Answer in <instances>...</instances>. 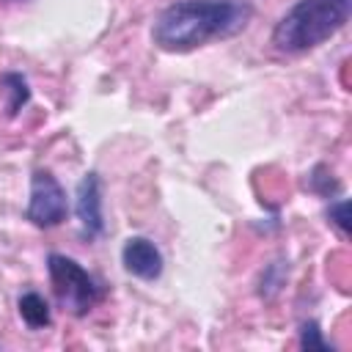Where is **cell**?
<instances>
[{"instance_id": "obj_7", "label": "cell", "mask_w": 352, "mask_h": 352, "mask_svg": "<svg viewBox=\"0 0 352 352\" xmlns=\"http://www.w3.org/2000/svg\"><path fill=\"white\" fill-rule=\"evenodd\" d=\"M0 88L8 96L6 99V116L8 118L19 116V110L30 102V85H28L25 74H19V72H3L0 74Z\"/></svg>"}, {"instance_id": "obj_11", "label": "cell", "mask_w": 352, "mask_h": 352, "mask_svg": "<svg viewBox=\"0 0 352 352\" xmlns=\"http://www.w3.org/2000/svg\"><path fill=\"white\" fill-rule=\"evenodd\" d=\"M308 187L314 190V192H319V195H324V198H330V192H338V182L333 179V173L324 168V165H316L314 168V173H311V179H308Z\"/></svg>"}, {"instance_id": "obj_1", "label": "cell", "mask_w": 352, "mask_h": 352, "mask_svg": "<svg viewBox=\"0 0 352 352\" xmlns=\"http://www.w3.org/2000/svg\"><path fill=\"white\" fill-rule=\"evenodd\" d=\"M250 16V0H173L157 14L151 41L165 52H190L242 33Z\"/></svg>"}, {"instance_id": "obj_4", "label": "cell", "mask_w": 352, "mask_h": 352, "mask_svg": "<svg viewBox=\"0 0 352 352\" xmlns=\"http://www.w3.org/2000/svg\"><path fill=\"white\" fill-rule=\"evenodd\" d=\"M66 214H69V198H66V190L60 187V182L44 168L33 170L25 217L36 228H55L66 220Z\"/></svg>"}, {"instance_id": "obj_10", "label": "cell", "mask_w": 352, "mask_h": 352, "mask_svg": "<svg viewBox=\"0 0 352 352\" xmlns=\"http://www.w3.org/2000/svg\"><path fill=\"white\" fill-rule=\"evenodd\" d=\"M300 346L302 349H319V352H324V349H330L333 352V344H327L324 341V336H322V330H319V322H302L300 324Z\"/></svg>"}, {"instance_id": "obj_9", "label": "cell", "mask_w": 352, "mask_h": 352, "mask_svg": "<svg viewBox=\"0 0 352 352\" xmlns=\"http://www.w3.org/2000/svg\"><path fill=\"white\" fill-rule=\"evenodd\" d=\"M286 272H289V264L286 261H272L264 267L261 278H258V294L264 300H272L280 289H283V280H286Z\"/></svg>"}, {"instance_id": "obj_13", "label": "cell", "mask_w": 352, "mask_h": 352, "mask_svg": "<svg viewBox=\"0 0 352 352\" xmlns=\"http://www.w3.org/2000/svg\"><path fill=\"white\" fill-rule=\"evenodd\" d=\"M8 3H22V0H8Z\"/></svg>"}, {"instance_id": "obj_5", "label": "cell", "mask_w": 352, "mask_h": 352, "mask_svg": "<svg viewBox=\"0 0 352 352\" xmlns=\"http://www.w3.org/2000/svg\"><path fill=\"white\" fill-rule=\"evenodd\" d=\"M74 212L80 220V236L94 242L104 234V212H102V179L96 170H88L77 182L74 192Z\"/></svg>"}, {"instance_id": "obj_6", "label": "cell", "mask_w": 352, "mask_h": 352, "mask_svg": "<svg viewBox=\"0 0 352 352\" xmlns=\"http://www.w3.org/2000/svg\"><path fill=\"white\" fill-rule=\"evenodd\" d=\"M121 264L129 275L140 280H157L162 275L165 258L148 236H129L121 248Z\"/></svg>"}, {"instance_id": "obj_8", "label": "cell", "mask_w": 352, "mask_h": 352, "mask_svg": "<svg viewBox=\"0 0 352 352\" xmlns=\"http://www.w3.org/2000/svg\"><path fill=\"white\" fill-rule=\"evenodd\" d=\"M16 311H19L22 322H25L30 330H41V327H47V324L52 322L50 305H47V300H44L38 292H25V294H19Z\"/></svg>"}, {"instance_id": "obj_3", "label": "cell", "mask_w": 352, "mask_h": 352, "mask_svg": "<svg viewBox=\"0 0 352 352\" xmlns=\"http://www.w3.org/2000/svg\"><path fill=\"white\" fill-rule=\"evenodd\" d=\"M47 272L58 305L72 316H88L104 300V286L72 256L50 253Z\"/></svg>"}, {"instance_id": "obj_2", "label": "cell", "mask_w": 352, "mask_h": 352, "mask_svg": "<svg viewBox=\"0 0 352 352\" xmlns=\"http://www.w3.org/2000/svg\"><path fill=\"white\" fill-rule=\"evenodd\" d=\"M352 14V0H297L272 28L270 44L283 55H302L333 38Z\"/></svg>"}, {"instance_id": "obj_12", "label": "cell", "mask_w": 352, "mask_h": 352, "mask_svg": "<svg viewBox=\"0 0 352 352\" xmlns=\"http://www.w3.org/2000/svg\"><path fill=\"white\" fill-rule=\"evenodd\" d=\"M327 220L341 231V234H349V201L341 198L336 204L327 206Z\"/></svg>"}]
</instances>
